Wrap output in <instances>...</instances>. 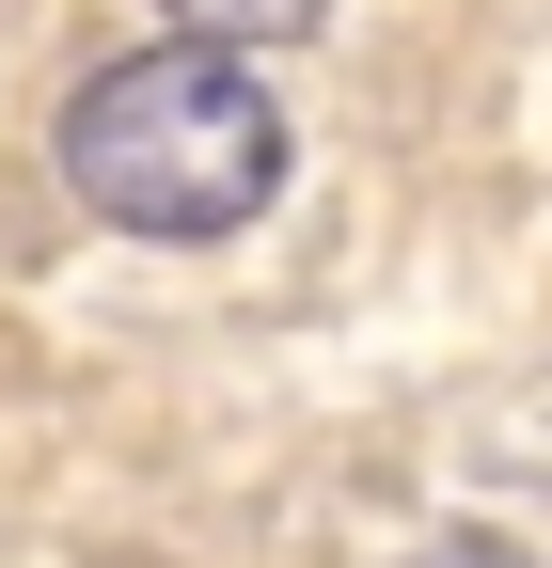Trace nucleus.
Segmentation results:
<instances>
[{
	"instance_id": "nucleus-1",
	"label": "nucleus",
	"mask_w": 552,
	"mask_h": 568,
	"mask_svg": "<svg viewBox=\"0 0 552 568\" xmlns=\"http://www.w3.org/2000/svg\"><path fill=\"white\" fill-rule=\"evenodd\" d=\"M63 190L126 237H237L285 190V111L237 48H111L63 95Z\"/></svg>"
},
{
	"instance_id": "nucleus-2",
	"label": "nucleus",
	"mask_w": 552,
	"mask_h": 568,
	"mask_svg": "<svg viewBox=\"0 0 552 568\" xmlns=\"http://www.w3.org/2000/svg\"><path fill=\"white\" fill-rule=\"evenodd\" d=\"M174 17H190V48H237V63H253V48H285V32H316L331 0H174Z\"/></svg>"
},
{
	"instance_id": "nucleus-3",
	"label": "nucleus",
	"mask_w": 552,
	"mask_h": 568,
	"mask_svg": "<svg viewBox=\"0 0 552 568\" xmlns=\"http://www.w3.org/2000/svg\"><path fill=\"white\" fill-rule=\"evenodd\" d=\"M410 568H521V552H505V537H427Z\"/></svg>"
}]
</instances>
